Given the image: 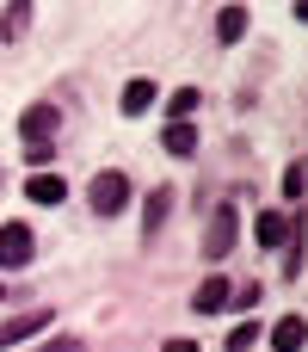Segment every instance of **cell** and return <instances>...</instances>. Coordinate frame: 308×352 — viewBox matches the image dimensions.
<instances>
[{
	"mask_svg": "<svg viewBox=\"0 0 308 352\" xmlns=\"http://www.w3.org/2000/svg\"><path fill=\"white\" fill-rule=\"evenodd\" d=\"M86 204H93L99 217H117V210H130V179H123L117 167L93 173V179H86Z\"/></svg>",
	"mask_w": 308,
	"mask_h": 352,
	"instance_id": "cell-1",
	"label": "cell"
},
{
	"mask_svg": "<svg viewBox=\"0 0 308 352\" xmlns=\"http://www.w3.org/2000/svg\"><path fill=\"white\" fill-rule=\"evenodd\" d=\"M31 254H37L31 229H25V223H0V266H6V272H25Z\"/></svg>",
	"mask_w": 308,
	"mask_h": 352,
	"instance_id": "cell-2",
	"label": "cell"
},
{
	"mask_svg": "<svg viewBox=\"0 0 308 352\" xmlns=\"http://www.w3.org/2000/svg\"><path fill=\"white\" fill-rule=\"evenodd\" d=\"M235 235H241V223H235V204H222V210L210 217V235H204V260H228Z\"/></svg>",
	"mask_w": 308,
	"mask_h": 352,
	"instance_id": "cell-3",
	"label": "cell"
},
{
	"mask_svg": "<svg viewBox=\"0 0 308 352\" xmlns=\"http://www.w3.org/2000/svg\"><path fill=\"white\" fill-rule=\"evenodd\" d=\"M56 322V309H25V316H12V322H0V352L19 346V340H31V334H43Z\"/></svg>",
	"mask_w": 308,
	"mask_h": 352,
	"instance_id": "cell-4",
	"label": "cell"
},
{
	"mask_svg": "<svg viewBox=\"0 0 308 352\" xmlns=\"http://www.w3.org/2000/svg\"><path fill=\"white\" fill-rule=\"evenodd\" d=\"M19 136H25V142H37V148H43V142H49V136H56V105H31V111H25V118H19Z\"/></svg>",
	"mask_w": 308,
	"mask_h": 352,
	"instance_id": "cell-5",
	"label": "cell"
},
{
	"mask_svg": "<svg viewBox=\"0 0 308 352\" xmlns=\"http://www.w3.org/2000/svg\"><path fill=\"white\" fill-rule=\"evenodd\" d=\"M25 198H31V204H62V198H68V179L43 167V173H31V179H25Z\"/></svg>",
	"mask_w": 308,
	"mask_h": 352,
	"instance_id": "cell-6",
	"label": "cell"
},
{
	"mask_svg": "<svg viewBox=\"0 0 308 352\" xmlns=\"http://www.w3.org/2000/svg\"><path fill=\"white\" fill-rule=\"evenodd\" d=\"M228 297H235V291H228V278H222V272H210V278H204V285L191 291V309H198V316H216V309H222Z\"/></svg>",
	"mask_w": 308,
	"mask_h": 352,
	"instance_id": "cell-7",
	"label": "cell"
},
{
	"mask_svg": "<svg viewBox=\"0 0 308 352\" xmlns=\"http://www.w3.org/2000/svg\"><path fill=\"white\" fill-rule=\"evenodd\" d=\"M303 346H308V322L303 316H284L272 328V352H303Z\"/></svg>",
	"mask_w": 308,
	"mask_h": 352,
	"instance_id": "cell-8",
	"label": "cell"
},
{
	"mask_svg": "<svg viewBox=\"0 0 308 352\" xmlns=\"http://www.w3.org/2000/svg\"><path fill=\"white\" fill-rule=\"evenodd\" d=\"M253 235H259V248H278V241L290 235V217H284V210H259V223H253Z\"/></svg>",
	"mask_w": 308,
	"mask_h": 352,
	"instance_id": "cell-9",
	"label": "cell"
},
{
	"mask_svg": "<svg viewBox=\"0 0 308 352\" xmlns=\"http://www.w3.org/2000/svg\"><path fill=\"white\" fill-rule=\"evenodd\" d=\"M216 37H222V43H241V37H247V6H222V12H216Z\"/></svg>",
	"mask_w": 308,
	"mask_h": 352,
	"instance_id": "cell-10",
	"label": "cell"
},
{
	"mask_svg": "<svg viewBox=\"0 0 308 352\" xmlns=\"http://www.w3.org/2000/svg\"><path fill=\"white\" fill-rule=\"evenodd\" d=\"M148 105H154V80H142V74H136V80L123 87V111L136 118V111H148Z\"/></svg>",
	"mask_w": 308,
	"mask_h": 352,
	"instance_id": "cell-11",
	"label": "cell"
},
{
	"mask_svg": "<svg viewBox=\"0 0 308 352\" xmlns=\"http://www.w3.org/2000/svg\"><path fill=\"white\" fill-rule=\"evenodd\" d=\"M161 142H167V155H179V161H185V155L198 148V130H191V124H167V136H161Z\"/></svg>",
	"mask_w": 308,
	"mask_h": 352,
	"instance_id": "cell-12",
	"label": "cell"
},
{
	"mask_svg": "<svg viewBox=\"0 0 308 352\" xmlns=\"http://www.w3.org/2000/svg\"><path fill=\"white\" fill-rule=\"evenodd\" d=\"M25 25H31V0H12L0 19V37H25Z\"/></svg>",
	"mask_w": 308,
	"mask_h": 352,
	"instance_id": "cell-13",
	"label": "cell"
},
{
	"mask_svg": "<svg viewBox=\"0 0 308 352\" xmlns=\"http://www.w3.org/2000/svg\"><path fill=\"white\" fill-rule=\"evenodd\" d=\"M167 111H173V124H185V111H198V87H179V93L167 99Z\"/></svg>",
	"mask_w": 308,
	"mask_h": 352,
	"instance_id": "cell-14",
	"label": "cell"
},
{
	"mask_svg": "<svg viewBox=\"0 0 308 352\" xmlns=\"http://www.w3.org/2000/svg\"><path fill=\"white\" fill-rule=\"evenodd\" d=\"M167 210H173V192L161 186V192H148V229H161L167 223Z\"/></svg>",
	"mask_w": 308,
	"mask_h": 352,
	"instance_id": "cell-15",
	"label": "cell"
},
{
	"mask_svg": "<svg viewBox=\"0 0 308 352\" xmlns=\"http://www.w3.org/2000/svg\"><path fill=\"white\" fill-rule=\"evenodd\" d=\"M253 340H259V328H253V322H241V328L228 334V352H247V346H253Z\"/></svg>",
	"mask_w": 308,
	"mask_h": 352,
	"instance_id": "cell-16",
	"label": "cell"
},
{
	"mask_svg": "<svg viewBox=\"0 0 308 352\" xmlns=\"http://www.w3.org/2000/svg\"><path fill=\"white\" fill-rule=\"evenodd\" d=\"M303 186H308V173H303V167H290V173H284V198H296Z\"/></svg>",
	"mask_w": 308,
	"mask_h": 352,
	"instance_id": "cell-17",
	"label": "cell"
},
{
	"mask_svg": "<svg viewBox=\"0 0 308 352\" xmlns=\"http://www.w3.org/2000/svg\"><path fill=\"white\" fill-rule=\"evenodd\" d=\"M43 352H80V340H74V334H62V340H49Z\"/></svg>",
	"mask_w": 308,
	"mask_h": 352,
	"instance_id": "cell-18",
	"label": "cell"
},
{
	"mask_svg": "<svg viewBox=\"0 0 308 352\" xmlns=\"http://www.w3.org/2000/svg\"><path fill=\"white\" fill-rule=\"evenodd\" d=\"M161 352H198V346H191V340H167Z\"/></svg>",
	"mask_w": 308,
	"mask_h": 352,
	"instance_id": "cell-19",
	"label": "cell"
}]
</instances>
